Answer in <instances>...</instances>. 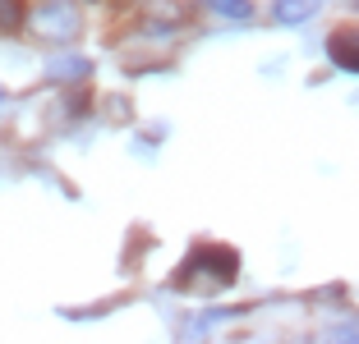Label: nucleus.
Returning a JSON list of instances; mask_svg holds the SVG:
<instances>
[{
  "mask_svg": "<svg viewBox=\"0 0 359 344\" xmlns=\"http://www.w3.org/2000/svg\"><path fill=\"white\" fill-rule=\"evenodd\" d=\"M235 271H240V257H235L231 248H194L189 261L175 271V285L180 289H222V285L235 280Z\"/></svg>",
  "mask_w": 359,
  "mask_h": 344,
  "instance_id": "1",
  "label": "nucleus"
},
{
  "mask_svg": "<svg viewBox=\"0 0 359 344\" xmlns=\"http://www.w3.org/2000/svg\"><path fill=\"white\" fill-rule=\"evenodd\" d=\"M28 28L37 37H46V42H69L79 32V10L69 0H37L28 14Z\"/></svg>",
  "mask_w": 359,
  "mask_h": 344,
  "instance_id": "2",
  "label": "nucleus"
},
{
  "mask_svg": "<svg viewBox=\"0 0 359 344\" xmlns=\"http://www.w3.org/2000/svg\"><path fill=\"white\" fill-rule=\"evenodd\" d=\"M327 60L337 64V69H350L359 73V28H337L327 37Z\"/></svg>",
  "mask_w": 359,
  "mask_h": 344,
  "instance_id": "3",
  "label": "nucleus"
},
{
  "mask_svg": "<svg viewBox=\"0 0 359 344\" xmlns=\"http://www.w3.org/2000/svg\"><path fill=\"white\" fill-rule=\"evenodd\" d=\"M313 14H318V0H272V23H281V28L309 23Z\"/></svg>",
  "mask_w": 359,
  "mask_h": 344,
  "instance_id": "4",
  "label": "nucleus"
},
{
  "mask_svg": "<svg viewBox=\"0 0 359 344\" xmlns=\"http://www.w3.org/2000/svg\"><path fill=\"white\" fill-rule=\"evenodd\" d=\"M46 73H51L55 83H83L88 73H93V64H88L83 55H60V60L46 64Z\"/></svg>",
  "mask_w": 359,
  "mask_h": 344,
  "instance_id": "5",
  "label": "nucleus"
},
{
  "mask_svg": "<svg viewBox=\"0 0 359 344\" xmlns=\"http://www.w3.org/2000/svg\"><path fill=\"white\" fill-rule=\"evenodd\" d=\"M23 23H28V14H23V0H0V28L14 32V28H23Z\"/></svg>",
  "mask_w": 359,
  "mask_h": 344,
  "instance_id": "6",
  "label": "nucleus"
},
{
  "mask_svg": "<svg viewBox=\"0 0 359 344\" xmlns=\"http://www.w3.org/2000/svg\"><path fill=\"white\" fill-rule=\"evenodd\" d=\"M212 10L226 19H254V0H212Z\"/></svg>",
  "mask_w": 359,
  "mask_h": 344,
  "instance_id": "7",
  "label": "nucleus"
},
{
  "mask_svg": "<svg viewBox=\"0 0 359 344\" xmlns=\"http://www.w3.org/2000/svg\"><path fill=\"white\" fill-rule=\"evenodd\" d=\"M332 335H341V340H359V326H341V331H332Z\"/></svg>",
  "mask_w": 359,
  "mask_h": 344,
  "instance_id": "8",
  "label": "nucleus"
}]
</instances>
